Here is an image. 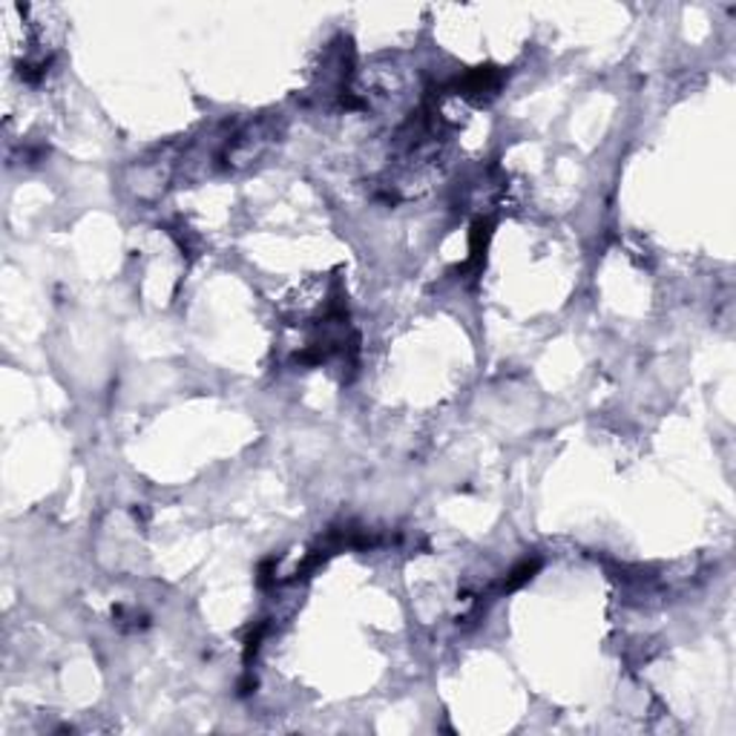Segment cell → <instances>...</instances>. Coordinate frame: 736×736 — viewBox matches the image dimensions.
<instances>
[{
    "mask_svg": "<svg viewBox=\"0 0 736 736\" xmlns=\"http://www.w3.org/2000/svg\"><path fill=\"white\" fill-rule=\"evenodd\" d=\"M541 569V562L538 558H533V562H521L518 567H512L506 576L501 578V582L495 584V590L492 593H515L518 587H524V584L533 582V576Z\"/></svg>",
    "mask_w": 736,
    "mask_h": 736,
    "instance_id": "cell-2",
    "label": "cell"
},
{
    "mask_svg": "<svg viewBox=\"0 0 736 736\" xmlns=\"http://www.w3.org/2000/svg\"><path fill=\"white\" fill-rule=\"evenodd\" d=\"M282 130L285 121L279 113L277 116L268 113V116L254 118V121H248V125L239 127L236 132L225 136V141H222L220 147V159L216 161H220L225 170L250 168V164H256V161L265 159V156L274 150V145L279 141Z\"/></svg>",
    "mask_w": 736,
    "mask_h": 736,
    "instance_id": "cell-1",
    "label": "cell"
}]
</instances>
